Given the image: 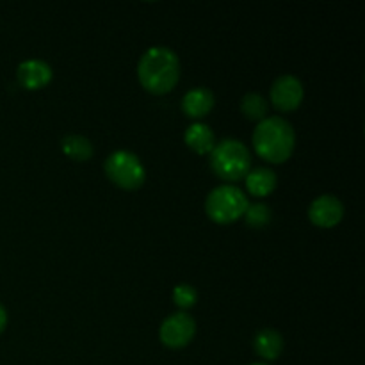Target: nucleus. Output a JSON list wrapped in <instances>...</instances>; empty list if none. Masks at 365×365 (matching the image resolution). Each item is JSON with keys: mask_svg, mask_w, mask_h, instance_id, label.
I'll return each instance as SVG.
<instances>
[{"mask_svg": "<svg viewBox=\"0 0 365 365\" xmlns=\"http://www.w3.org/2000/svg\"><path fill=\"white\" fill-rule=\"evenodd\" d=\"M138 77L143 88L153 95L170 93L180 78L177 53L166 46H153L146 50L139 59Z\"/></svg>", "mask_w": 365, "mask_h": 365, "instance_id": "obj_1", "label": "nucleus"}, {"mask_svg": "<svg viewBox=\"0 0 365 365\" xmlns=\"http://www.w3.org/2000/svg\"><path fill=\"white\" fill-rule=\"evenodd\" d=\"M296 134L292 125L280 116H271L259 121L253 130V146L262 159L269 163H285L292 155Z\"/></svg>", "mask_w": 365, "mask_h": 365, "instance_id": "obj_2", "label": "nucleus"}, {"mask_svg": "<svg viewBox=\"0 0 365 365\" xmlns=\"http://www.w3.org/2000/svg\"><path fill=\"white\" fill-rule=\"evenodd\" d=\"M210 168L225 180H241L252 168L248 146L237 139H225L210 152Z\"/></svg>", "mask_w": 365, "mask_h": 365, "instance_id": "obj_3", "label": "nucleus"}, {"mask_svg": "<svg viewBox=\"0 0 365 365\" xmlns=\"http://www.w3.org/2000/svg\"><path fill=\"white\" fill-rule=\"evenodd\" d=\"M248 198L245 192L234 185H220L205 200V210L212 221L228 225L245 216L248 209Z\"/></svg>", "mask_w": 365, "mask_h": 365, "instance_id": "obj_4", "label": "nucleus"}, {"mask_svg": "<svg viewBox=\"0 0 365 365\" xmlns=\"http://www.w3.org/2000/svg\"><path fill=\"white\" fill-rule=\"evenodd\" d=\"M106 175L118 187L128 189V191L141 187L146 178L145 166L139 157L127 150H118L107 157Z\"/></svg>", "mask_w": 365, "mask_h": 365, "instance_id": "obj_5", "label": "nucleus"}, {"mask_svg": "<svg viewBox=\"0 0 365 365\" xmlns=\"http://www.w3.org/2000/svg\"><path fill=\"white\" fill-rule=\"evenodd\" d=\"M196 334V323L187 312L171 314L160 324V341L171 349L185 348L192 341Z\"/></svg>", "mask_w": 365, "mask_h": 365, "instance_id": "obj_6", "label": "nucleus"}, {"mask_svg": "<svg viewBox=\"0 0 365 365\" xmlns=\"http://www.w3.org/2000/svg\"><path fill=\"white\" fill-rule=\"evenodd\" d=\"M305 89L302 81L294 75H282L271 86V102L277 109L289 113L302 106Z\"/></svg>", "mask_w": 365, "mask_h": 365, "instance_id": "obj_7", "label": "nucleus"}, {"mask_svg": "<svg viewBox=\"0 0 365 365\" xmlns=\"http://www.w3.org/2000/svg\"><path fill=\"white\" fill-rule=\"evenodd\" d=\"M344 216V205L337 196H317L309 207V217L314 225L321 228H331L341 223Z\"/></svg>", "mask_w": 365, "mask_h": 365, "instance_id": "obj_8", "label": "nucleus"}, {"mask_svg": "<svg viewBox=\"0 0 365 365\" xmlns=\"http://www.w3.org/2000/svg\"><path fill=\"white\" fill-rule=\"evenodd\" d=\"M16 77L25 89L45 88L53 77L52 66L41 59H27L18 64Z\"/></svg>", "mask_w": 365, "mask_h": 365, "instance_id": "obj_9", "label": "nucleus"}, {"mask_svg": "<svg viewBox=\"0 0 365 365\" xmlns=\"http://www.w3.org/2000/svg\"><path fill=\"white\" fill-rule=\"evenodd\" d=\"M214 95L207 88H195L187 91L182 98V110L189 118H203L212 110L214 107Z\"/></svg>", "mask_w": 365, "mask_h": 365, "instance_id": "obj_10", "label": "nucleus"}, {"mask_svg": "<svg viewBox=\"0 0 365 365\" xmlns=\"http://www.w3.org/2000/svg\"><path fill=\"white\" fill-rule=\"evenodd\" d=\"M253 348H255L257 355L262 359L274 360L284 351V339L277 330L262 328L260 331H257L255 339H253Z\"/></svg>", "mask_w": 365, "mask_h": 365, "instance_id": "obj_11", "label": "nucleus"}, {"mask_svg": "<svg viewBox=\"0 0 365 365\" xmlns=\"http://www.w3.org/2000/svg\"><path fill=\"white\" fill-rule=\"evenodd\" d=\"M277 173L273 170H269V168H259V170L250 171L246 175V187H248V191L253 196H259V198L271 195L277 189Z\"/></svg>", "mask_w": 365, "mask_h": 365, "instance_id": "obj_12", "label": "nucleus"}, {"mask_svg": "<svg viewBox=\"0 0 365 365\" xmlns=\"http://www.w3.org/2000/svg\"><path fill=\"white\" fill-rule=\"evenodd\" d=\"M184 139L189 148L195 150L200 155H205V153L212 152L214 143H216L214 132L205 123H192L191 127H187Z\"/></svg>", "mask_w": 365, "mask_h": 365, "instance_id": "obj_13", "label": "nucleus"}, {"mask_svg": "<svg viewBox=\"0 0 365 365\" xmlns=\"http://www.w3.org/2000/svg\"><path fill=\"white\" fill-rule=\"evenodd\" d=\"M61 148L68 157L75 160H89L93 157V145L88 138L78 134H70L63 138Z\"/></svg>", "mask_w": 365, "mask_h": 365, "instance_id": "obj_14", "label": "nucleus"}, {"mask_svg": "<svg viewBox=\"0 0 365 365\" xmlns=\"http://www.w3.org/2000/svg\"><path fill=\"white\" fill-rule=\"evenodd\" d=\"M241 110L248 120L262 121L266 120L267 114V102L259 93H248L241 102Z\"/></svg>", "mask_w": 365, "mask_h": 365, "instance_id": "obj_15", "label": "nucleus"}, {"mask_svg": "<svg viewBox=\"0 0 365 365\" xmlns=\"http://www.w3.org/2000/svg\"><path fill=\"white\" fill-rule=\"evenodd\" d=\"M245 216L246 223L252 228H266L273 220V210L266 203H253V205H248Z\"/></svg>", "mask_w": 365, "mask_h": 365, "instance_id": "obj_16", "label": "nucleus"}, {"mask_svg": "<svg viewBox=\"0 0 365 365\" xmlns=\"http://www.w3.org/2000/svg\"><path fill=\"white\" fill-rule=\"evenodd\" d=\"M196 298H198V292L192 285L189 284H180L175 287L173 291V302L175 305L180 307V309H189L196 303Z\"/></svg>", "mask_w": 365, "mask_h": 365, "instance_id": "obj_17", "label": "nucleus"}, {"mask_svg": "<svg viewBox=\"0 0 365 365\" xmlns=\"http://www.w3.org/2000/svg\"><path fill=\"white\" fill-rule=\"evenodd\" d=\"M6 327H7V312L6 309H4L2 303H0V334L6 330Z\"/></svg>", "mask_w": 365, "mask_h": 365, "instance_id": "obj_18", "label": "nucleus"}, {"mask_svg": "<svg viewBox=\"0 0 365 365\" xmlns=\"http://www.w3.org/2000/svg\"><path fill=\"white\" fill-rule=\"evenodd\" d=\"M252 365H266V364H252Z\"/></svg>", "mask_w": 365, "mask_h": 365, "instance_id": "obj_19", "label": "nucleus"}]
</instances>
